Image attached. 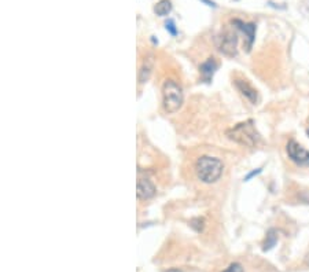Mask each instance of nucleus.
<instances>
[{"label": "nucleus", "mask_w": 309, "mask_h": 272, "mask_svg": "<svg viewBox=\"0 0 309 272\" xmlns=\"http://www.w3.org/2000/svg\"><path fill=\"white\" fill-rule=\"evenodd\" d=\"M224 165L219 158L203 156L195 164V172L198 179L203 183H215L222 176Z\"/></svg>", "instance_id": "1"}, {"label": "nucleus", "mask_w": 309, "mask_h": 272, "mask_svg": "<svg viewBox=\"0 0 309 272\" xmlns=\"http://www.w3.org/2000/svg\"><path fill=\"white\" fill-rule=\"evenodd\" d=\"M227 136L231 141L237 142L239 145H243V146L247 147H254L258 143V141H260V135L256 131L252 120L241 122L237 126H234L232 129H228Z\"/></svg>", "instance_id": "2"}, {"label": "nucleus", "mask_w": 309, "mask_h": 272, "mask_svg": "<svg viewBox=\"0 0 309 272\" xmlns=\"http://www.w3.org/2000/svg\"><path fill=\"white\" fill-rule=\"evenodd\" d=\"M183 91L181 87L173 80H166L162 85V105L166 113L173 114L183 105Z\"/></svg>", "instance_id": "3"}, {"label": "nucleus", "mask_w": 309, "mask_h": 272, "mask_svg": "<svg viewBox=\"0 0 309 272\" xmlns=\"http://www.w3.org/2000/svg\"><path fill=\"white\" fill-rule=\"evenodd\" d=\"M219 50L227 57H235L238 53V36L231 29H227L217 39Z\"/></svg>", "instance_id": "4"}, {"label": "nucleus", "mask_w": 309, "mask_h": 272, "mask_svg": "<svg viewBox=\"0 0 309 272\" xmlns=\"http://www.w3.org/2000/svg\"><path fill=\"white\" fill-rule=\"evenodd\" d=\"M287 156L297 165H301V167H308L309 165V152L295 141L288 142Z\"/></svg>", "instance_id": "5"}, {"label": "nucleus", "mask_w": 309, "mask_h": 272, "mask_svg": "<svg viewBox=\"0 0 309 272\" xmlns=\"http://www.w3.org/2000/svg\"><path fill=\"white\" fill-rule=\"evenodd\" d=\"M155 194V186L149 179L139 178L138 179V184H136V195L139 199H150L154 197Z\"/></svg>", "instance_id": "6"}, {"label": "nucleus", "mask_w": 309, "mask_h": 272, "mask_svg": "<svg viewBox=\"0 0 309 272\" xmlns=\"http://www.w3.org/2000/svg\"><path fill=\"white\" fill-rule=\"evenodd\" d=\"M235 85H237V88L241 91V94H242L245 98H247V99L250 100L253 105L257 103L258 102L257 91L253 88L252 85L247 83L246 80H235Z\"/></svg>", "instance_id": "7"}, {"label": "nucleus", "mask_w": 309, "mask_h": 272, "mask_svg": "<svg viewBox=\"0 0 309 272\" xmlns=\"http://www.w3.org/2000/svg\"><path fill=\"white\" fill-rule=\"evenodd\" d=\"M235 25H238V28L246 35L247 37V50H250L254 43V36H256V25L254 24H245V22L239 21V20H235L234 21Z\"/></svg>", "instance_id": "8"}, {"label": "nucleus", "mask_w": 309, "mask_h": 272, "mask_svg": "<svg viewBox=\"0 0 309 272\" xmlns=\"http://www.w3.org/2000/svg\"><path fill=\"white\" fill-rule=\"evenodd\" d=\"M217 65L216 62H215V59H208L205 63H202L201 65V74L202 77H203V80L205 81H211L212 77H213V74H215V70H216Z\"/></svg>", "instance_id": "9"}, {"label": "nucleus", "mask_w": 309, "mask_h": 272, "mask_svg": "<svg viewBox=\"0 0 309 272\" xmlns=\"http://www.w3.org/2000/svg\"><path fill=\"white\" fill-rule=\"evenodd\" d=\"M153 66H154V59H153V58H147V59H144V62H143V65H142V68H140V72H139L140 83H146V81L149 80L150 74H151V72H153Z\"/></svg>", "instance_id": "10"}, {"label": "nucleus", "mask_w": 309, "mask_h": 272, "mask_svg": "<svg viewBox=\"0 0 309 272\" xmlns=\"http://www.w3.org/2000/svg\"><path fill=\"white\" fill-rule=\"evenodd\" d=\"M170 11H172V3H170V0H160L154 7V13L160 17L168 16Z\"/></svg>", "instance_id": "11"}, {"label": "nucleus", "mask_w": 309, "mask_h": 272, "mask_svg": "<svg viewBox=\"0 0 309 272\" xmlns=\"http://www.w3.org/2000/svg\"><path fill=\"white\" fill-rule=\"evenodd\" d=\"M276 242H278V232L275 230H269L267 238H265V242H264V250L272 249L273 246L276 245Z\"/></svg>", "instance_id": "12"}, {"label": "nucleus", "mask_w": 309, "mask_h": 272, "mask_svg": "<svg viewBox=\"0 0 309 272\" xmlns=\"http://www.w3.org/2000/svg\"><path fill=\"white\" fill-rule=\"evenodd\" d=\"M223 272H243V267L239 264V262H234L230 267L227 268L226 271Z\"/></svg>", "instance_id": "13"}, {"label": "nucleus", "mask_w": 309, "mask_h": 272, "mask_svg": "<svg viewBox=\"0 0 309 272\" xmlns=\"http://www.w3.org/2000/svg\"><path fill=\"white\" fill-rule=\"evenodd\" d=\"M166 31L170 32V35L176 36V35H177V31H176V28H175V22L173 21L166 22Z\"/></svg>", "instance_id": "14"}, {"label": "nucleus", "mask_w": 309, "mask_h": 272, "mask_svg": "<svg viewBox=\"0 0 309 272\" xmlns=\"http://www.w3.org/2000/svg\"><path fill=\"white\" fill-rule=\"evenodd\" d=\"M261 172V169H257V171H253L252 173H249L246 178H245V180H249V179H252L253 176H256V175H258V173Z\"/></svg>", "instance_id": "15"}, {"label": "nucleus", "mask_w": 309, "mask_h": 272, "mask_svg": "<svg viewBox=\"0 0 309 272\" xmlns=\"http://www.w3.org/2000/svg\"><path fill=\"white\" fill-rule=\"evenodd\" d=\"M202 2H205L208 6H212V7H216V5L213 3V2H211V0H202Z\"/></svg>", "instance_id": "16"}, {"label": "nucleus", "mask_w": 309, "mask_h": 272, "mask_svg": "<svg viewBox=\"0 0 309 272\" xmlns=\"http://www.w3.org/2000/svg\"><path fill=\"white\" fill-rule=\"evenodd\" d=\"M168 272H180V271H179V269H170V271Z\"/></svg>", "instance_id": "17"}, {"label": "nucleus", "mask_w": 309, "mask_h": 272, "mask_svg": "<svg viewBox=\"0 0 309 272\" xmlns=\"http://www.w3.org/2000/svg\"><path fill=\"white\" fill-rule=\"evenodd\" d=\"M308 135H309V129H308Z\"/></svg>", "instance_id": "18"}]
</instances>
